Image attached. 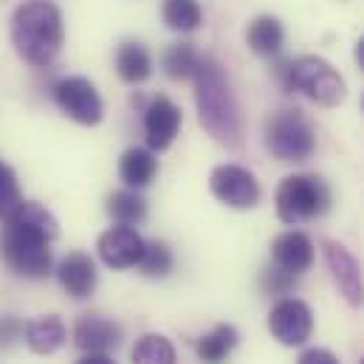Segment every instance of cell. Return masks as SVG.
I'll return each mask as SVG.
<instances>
[{"instance_id":"6da1fadb","label":"cell","mask_w":364,"mask_h":364,"mask_svg":"<svg viewBox=\"0 0 364 364\" xmlns=\"http://www.w3.org/2000/svg\"><path fill=\"white\" fill-rule=\"evenodd\" d=\"M60 235L57 218L34 200H23L11 218H6L0 235V260L17 277L43 279L51 272V240Z\"/></svg>"},{"instance_id":"7a4b0ae2","label":"cell","mask_w":364,"mask_h":364,"mask_svg":"<svg viewBox=\"0 0 364 364\" xmlns=\"http://www.w3.org/2000/svg\"><path fill=\"white\" fill-rule=\"evenodd\" d=\"M192 82H195V107L203 130L226 147H240L243 139L240 105L223 65L215 57H200Z\"/></svg>"},{"instance_id":"3957f363","label":"cell","mask_w":364,"mask_h":364,"mask_svg":"<svg viewBox=\"0 0 364 364\" xmlns=\"http://www.w3.org/2000/svg\"><path fill=\"white\" fill-rule=\"evenodd\" d=\"M11 40L26 63L48 68L65 40L60 9L51 0H26L11 17Z\"/></svg>"},{"instance_id":"277c9868","label":"cell","mask_w":364,"mask_h":364,"mask_svg":"<svg viewBox=\"0 0 364 364\" xmlns=\"http://www.w3.org/2000/svg\"><path fill=\"white\" fill-rule=\"evenodd\" d=\"M279 80H282L285 91H299L322 107L339 105L348 93L342 74L322 57H296V60L279 65Z\"/></svg>"},{"instance_id":"5b68a950","label":"cell","mask_w":364,"mask_h":364,"mask_svg":"<svg viewBox=\"0 0 364 364\" xmlns=\"http://www.w3.org/2000/svg\"><path fill=\"white\" fill-rule=\"evenodd\" d=\"M277 218L288 226L316 220L331 209V189L319 176H288L282 178L274 195Z\"/></svg>"},{"instance_id":"8992f818","label":"cell","mask_w":364,"mask_h":364,"mask_svg":"<svg viewBox=\"0 0 364 364\" xmlns=\"http://www.w3.org/2000/svg\"><path fill=\"white\" fill-rule=\"evenodd\" d=\"M266 147L277 161L302 164L316 150V133L302 110L285 107L266 119Z\"/></svg>"},{"instance_id":"52a82bcc","label":"cell","mask_w":364,"mask_h":364,"mask_svg":"<svg viewBox=\"0 0 364 364\" xmlns=\"http://www.w3.org/2000/svg\"><path fill=\"white\" fill-rule=\"evenodd\" d=\"M54 102H57V107L68 119H74V122H80L85 127L99 124L102 116H105V105H102L96 88L85 77H65V80H60L54 85Z\"/></svg>"},{"instance_id":"ba28073f","label":"cell","mask_w":364,"mask_h":364,"mask_svg":"<svg viewBox=\"0 0 364 364\" xmlns=\"http://www.w3.org/2000/svg\"><path fill=\"white\" fill-rule=\"evenodd\" d=\"M269 331L279 345L299 348L314 333V311L308 308V302H302L296 296H285L269 314Z\"/></svg>"},{"instance_id":"9c48e42d","label":"cell","mask_w":364,"mask_h":364,"mask_svg":"<svg viewBox=\"0 0 364 364\" xmlns=\"http://www.w3.org/2000/svg\"><path fill=\"white\" fill-rule=\"evenodd\" d=\"M209 189L220 203H226L232 209H252V206L260 203L257 178L246 167H237V164L215 167L212 176H209Z\"/></svg>"},{"instance_id":"30bf717a","label":"cell","mask_w":364,"mask_h":364,"mask_svg":"<svg viewBox=\"0 0 364 364\" xmlns=\"http://www.w3.org/2000/svg\"><path fill=\"white\" fill-rule=\"evenodd\" d=\"M322 252H325V263H328V272L333 277L339 294L345 296V302L350 308H362L364 305V274L359 260L336 240H325L322 243Z\"/></svg>"},{"instance_id":"8fae6325","label":"cell","mask_w":364,"mask_h":364,"mask_svg":"<svg viewBox=\"0 0 364 364\" xmlns=\"http://www.w3.org/2000/svg\"><path fill=\"white\" fill-rule=\"evenodd\" d=\"M181 107L170 96H153L144 107V139L153 153H164L181 130Z\"/></svg>"},{"instance_id":"7c38bea8","label":"cell","mask_w":364,"mask_h":364,"mask_svg":"<svg viewBox=\"0 0 364 364\" xmlns=\"http://www.w3.org/2000/svg\"><path fill=\"white\" fill-rule=\"evenodd\" d=\"M144 240L141 235L133 229V226H113L107 232L99 235L96 240V249H99V257L107 269H116V272H124V269H133L139 266L141 255H144Z\"/></svg>"},{"instance_id":"4fadbf2b","label":"cell","mask_w":364,"mask_h":364,"mask_svg":"<svg viewBox=\"0 0 364 364\" xmlns=\"http://www.w3.org/2000/svg\"><path fill=\"white\" fill-rule=\"evenodd\" d=\"M122 325L102 316V314H85L74 325V345L85 353H107L122 345Z\"/></svg>"},{"instance_id":"5bb4252c","label":"cell","mask_w":364,"mask_h":364,"mask_svg":"<svg viewBox=\"0 0 364 364\" xmlns=\"http://www.w3.org/2000/svg\"><path fill=\"white\" fill-rule=\"evenodd\" d=\"M272 260L277 269L299 277L314 266V243L305 232H296V229L282 232L272 243Z\"/></svg>"},{"instance_id":"9a60e30c","label":"cell","mask_w":364,"mask_h":364,"mask_svg":"<svg viewBox=\"0 0 364 364\" xmlns=\"http://www.w3.org/2000/svg\"><path fill=\"white\" fill-rule=\"evenodd\" d=\"M57 279H60V285L65 288L68 296L85 299V296H91L93 288H96V263L91 260V255H85V252H71L60 263Z\"/></svg>"},{"instance_id":"2e32d148","label":"cell","mask_w":364,"mask_h":364,"mask_svg":"<svg viewBox=\"0 0 364 364\" xmlns=\"http://www.w3.org/2000/svg\"><path fill=\"white\" fill-rule=\"evenodd\" d=\"M23 336H26V345L37 353V356H51L57 353L68 333H65V325L60 316L48 314V316H40V319H31L26 328H23Z\"/></svg>"},{"instance_id":"e0dca14e","label":"cell","mask_w":364,"mask_h":364,"mask_svg":"<svg viewBox=\"0 0 364 364\" xmlns=\"http://www.w3.org/2000/svg\"><path fill=\"white\" fill-rule=\"evenodd\" d=\"M116 74L127 85H141L153 77V57L141 43H122L116 51Z\"/></svg>"},{"instance_id":"ac0fdd59","label":"cell","mask_w":364,"mask_h":364,"mask_svg":"<svg viewBox=\"0 0 364 364\" xmlns=\"http://www.w3.org/2000/svg\"><path fill=\"white\" fill-rule=\"evenodd\" d=\"M156 173H159V159L153 156V150H144V147H130L119 161V178L130 189L150 186Z\"/></svg>"},{"instance_id":"d6986e66","label":"cell","mask_w":364,"mask_h":364,"mask_svg":"<svg viewBox=\"0 0 364 364\" xmlns=\"http://www.w3.org/2000/svg\"><path fill=\"white\" fill-rule=\"evenodd\" d=\"M246 43H249V48L255 51V54H260V57H277L279 51H282V46H285V28H282V23L272 17V14H263V17H257L255 23H249V28H246Z\"/></svg>"},{"instance_id":"ffe728a7","label":"cell","mask_w":364,"mask_h":364,"mask_svg":"<svg viewBox=\"0 0 364 364\" xmlns=\"http://www.w3.org/2000/svg\"><path fill=\"white\" fill-rule=\"evenodd\" d=\"M237 342H240V333L235 325H218L215 331L198 339L195 353L203 364H223L237 348Z\"/></svg>"},{"instance_id":"44dd1931","label":"cell","mask_w":364,"mask_h":364,"mask_svg":"<svg viewBox=\"0 0 364 364\" xmlns=\"http://www.w3.org/2000/svg\"><path fill=\"white\" fill-rule=\"evenodd\" d=\"M107 215L119 226H136L147 215V200L133 189H119L107 198Z\"/></svg>"},{"instance_id":"7402d4cb","label":"cell","mask_w":364,"mask_h":364,"mask_svg":"<svg viewBox=\"0 0 364 364\" xmlns=\"http://www.w3.org/2000/svg\"><path fill=\"white\" fill-rule=\"evenodd\" d=\"M161 20L167 23V28L189 34L195 28H200L203 23V9L198 0H164L161 6Z\"/></svg>"},{"instance_id":"603a6c76","label":"cell","mask_w":364,"mask_h":364,"mask_svg":"<svg viewBox=\"0 0 364 364\" xmlns=\"http://www.w3.org/2000/svg\"><path fill=\"white\" fill-rule=\"evenodd\" d=\"M130 364H176V348L161 333H144L130 350Z\"/></svg>"},{"instance_id":"cb8c5ba5","label":"cell","mask_w":364,"mask_h":364,"mask_svg":"<svg viewBox=\"0 0 364 364\" xmlns=\"http://www.w3.org/2000/svg\"><path fill=\"white\" fill-rule=\"evenodd\" d=\"M164 74L170 80H192L195 71H198V63H200V54L195 51V46L189 43H178V46H170L164 51Z\"/></svg>"},{"instance_id":"d4e9b609","label":"cell","mask_w":364,"mask_h":364,"mask_svg":"<svg viewBox=\"0 0 364 364\" xmlns=\"http://www.w3.org/2000/svg\"><path fill=\"white\" fill-rule=\"evenodd\" d=\"M173 266H176V257H173L167 243L153 240V243L144 246V255L139 260V269H141L144 277H159L161 279V277H167V274L173 272Z\"/></svg>"},{"instance_id":"484cf974","label":"cell","mask_w":364,"mask_h":364,"mask_svg":"<svg viewBox=\"0 0 364 364\" xmlns=\"http://www.w3.org/2000/svg\"><path fill=\"white\" fill-rule=\"evenodd\" d=\"M23 203V192H20V183L11 167H6L0 161V218H11L17 212V206Z\"/></svg>"},{"instance_id":"4316f807","label":"cell","mask_w":364,"mask_h":364,"mask_svg":"<svg viewBox=\"0 0 364 364\" xmlns=\"http://www.w3.org/2000/svg\"><path fill=\"white\" fill-rule=\"evenodd\" d=\"M260 285H263L266 294H291L296 288V277L277 269V266H269L260 277Z\"/></svg>"},{"instance_id":"83f0119b","label":"cell","mask_w":364,"mask_h":364,"mask_svg":"<svg viewBox=\"0 0 364 364\" xmlns=\"http://www.w3.org/2000/svg\"><path fill=\"white\" fill-rule=\"evenodd\" d=\"M23 328L26 325L17 316H0V350L9 348V345H14L20 339V333H23Z\"/></svg>"},{"instance_id":"f1b7e54d","label":"cell","mask_w":364,"mask_h":364,"mask_svg":"<svg viewBox=\"0 0 364 364\" xmlns=\"http://www.w3.org/2000/svg\"><path fill=\"white\" fill-rule=\"evenodd\" d=\"M296 364H339V359L325 348H311L296 359Z\"/></svg>"},{"instance_id":"f546056e","label":"cell","mask_w":364,"mask_h":364,"mask_svg":"<svg viewBox=\"0 0 364 364\" xmlns=\"http://www.w3.org/2000/svg\"><path fill=\"white\" fill-rule=\"evenodd\" d=\"M77 364H116L107 353H85Z\"/></svg>"},{"instance_id":"4dcf8cb0","label":"cell","mask_w":364,"mask_h":364,"mask_svg":"<svg viewBox=\"0 0 364 364\" xmlns=\"http://www.w3.org/2000/svg\"><path fill=\"white\" fill-rule=\"evenodd\" d=\"M353 57H356V65L364 71V37L356 43V51H353Z\"/></svg>"},{"instance_id":"1f68e13d","label":"cell","mask_w":364,"mask_h":364,"mask_svg":"<svg viewBox=\"0 0 364 364\" xmlns=\"http://www.w3.org/2000/svg\"><path fill=\"white\" fill-rule=\"evenodd\" d=\"M359 364H364V359H362V362H359Z\"/></svg>"},{"instance_id":"d6a6232c","label":"cell","mask_w":364,"mask_h":364,"mask_svg":"<svg viewBox=\"0 0 364 364\" xmlns=\"http://www.w3.org/2000/svg\"><path fill=\"white\" fill-rule=\"evenodd\" d=\"M362 107H364V102H362Z\"/></svg>"}]
</instances>
